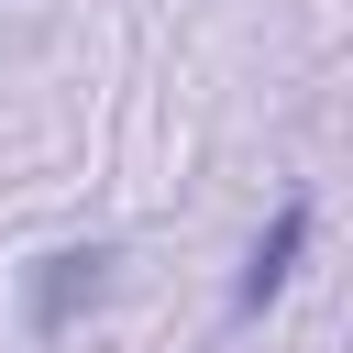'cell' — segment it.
I'll return each mask as SVG.
<instances>
[{
  "label": "cell",
  "mask_w": 353,
  "mask_h": 353,
  "mask_svg": "<svg viewBox=\"0 0 353 353\" xmlns=\"http://www.w3.org/2000/svg\"><path fill=\"white\" fill-rule=\"evenodd\" d=\"M298 254H309V199H287V210L265 221V243L243 254V276H232V320H254V309L287 287V265H298Z\"/></svg>",
  "instance_id": "6da1fadb"
},
{
  "label": "cell",
  "mask_w": 353,
  "mask_h": 353,
  "mask_svg": "<svg viewBox=\"0 0 353 353\" xmlns=\"http://www.w3.org/2000/svg\"><path fill=\"white\" fill-rule=\"evenodd\" d=\"M99 276H110L99 243H88V254H44V276H33V331H66L77 298H99Z\"/></svg>",
  "instance_id": "7a4b0ae2"
}]
</instances>
